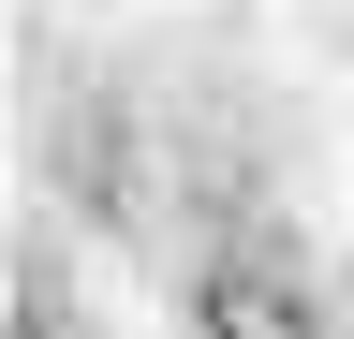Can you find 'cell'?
Returning <instances> with one entry per match:
<instances>
[{
    "label": "cell",
    "mask_w": 354,
    "mask_h": 339,
    "mask_svg": "<svg viewBox=\"0 0 354 339\" xmlns=\"http://www.w3.org/2000/svg\"><path fill=\"white\" fill-rule=\"evenodd\" d=\"M192 339H325V295L295 280V251L236 236V251L192 280Z\"/></svg>",
    "instance_id": "6da1fadb"
},
{
    "label": "cell",
    "mask_w": 354,
    "mask_h": 339,
    "mask_svg": "<svg viewBox=\"0 0 354 339\" xmlns=\"http://www.w3.org/2000/svg\"><path fill=\"white\" fill-rule=\"evenodd\" d=\"M15 339H59V280H44L30 251H15Z\"/></svg>",
    "instance_id": "7a4b0ae2"
}]
</instances>
